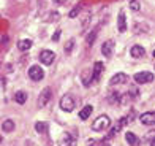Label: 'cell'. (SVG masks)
<instances>
[{"mask_svg": "<svg viewBox=\"0 0 155 146\" xmlns=\"http://www.w3.org/2000/svg\"><path fill=\"white\" fill-rule=\"evenodd\" d=\"M15 100H16V103H19V105H24V103L27 102V94L24 91H18L15 94Z\"/></svg>", "mask_w": 155, "mask_h": 146, "instance_id": "7402d4cb", "label": "cell"}, {"mask_svg": "<svg viewBox=\"0 0 155 146\" xmlns=\"http://www.w3.org/2000/svg\"><path fill=\"white\" fill-rule=\"evenodd\" d=\"M135 81L138 84H147V83L153 81V75L150 72H139L135 75Z\"/></svg>", "mask_w": 155, "mask_h": 146, "instance_id": "5b68a950", "label": "cell"}, {"mask_svg": "<svg viewBox=\"0 0 155 146\" xmlns=\"http://www.w3.org/2000/svg\"><path fill=\"white\" fill-rule=\"evenodd\" d=\"M146 140L149 141V143H153V141H155V130L147 132V134H146Z\"/></svg>", "mask_w": 155, "mask_h": 146, "instance_id": "484cf974", "label": "cell"}, {"mask_svg": "<svg viewBox=\"0 0 155 146\" xmlns=\"http://www.w3.org/2000/svg\"><path fill=\"white\" fill-rule=\"evenodd\" d=\"M73 46H74V40H68L67 43H65V53L70 54V53L73 51Z\"/></svg>", "mask_w": 155, "mask_h": 146, "instance_id": "d4e9b609", "label": "cell"}, {"mask_svg": "<svg viewBox=\"0 0 155 146\" xmlns=\"http://www.w3.org/2000/svg\"><path fill=\"white\" fill-rule=\"evenodd\" d=\"M2 129H3V132H13L15 130V122H13L11 119H6L2 124Z\"/></svg>", "mask_w": 155, "mask_h": 146, "instance_id": "603a6c76", "label": "cell"}, {"mask_svg": "<svg viewBox=\"0 0 155 146\" xmlns=\"http://www.w3.org/2000/svg\"><path fill=\"white\" fill-rule=\"evenodd\" d=\"M101 146H111V144H109V143H108V141H106V140H104V141H103V143H101Z\"/></svg>", "mask_w": 155, "mask_h": 146, "instance_id": "4dcf8cb0", "label": "cell"}, {"mask_svg": "<svg viewBox=\"0 0 155 146\" xmlns=\"http://www.w3.org/2000/svg\"><path fill=\"white\" fill-rule=\"evenodd\" d=\"M55 59V53L51 51V49H43L40 53V60L43 62L45 65H51Z\"/></svg>", "mask_w": 155, "mask_h": 146, "instance_id": "8992f818", "label": "cell"}, {"mask_svg": "<svg viewBox=\"0 0 155 146\" xmlns=\"http://www.w3.org/2000/svg\"><path fill=\"white\" fill-rule=\"evenodd\" d=\"M98 30H100V25H97L92 32H89V35H87V38H86V43H87L89 46H92V45H94V41H95V38H97Z\"/></svg>", "mask_w": 155, "mask_h": 146, "instance_id": "d6986e66", "label": "cell"}, {"mask_svg": "<svg viewBox=\"0 0 155 146\" xmlns=\"http://www.w3.org/2000/svg\"><path fill=\"white\" fill-rule=\"evenodd\" d=\"M125 124H128V119H127V117H122V119L120 121H119L117 124H116V126L114 127H112L111 130H109V134L106 135V141L109 140V138H112V137H116L117 134H119V132H120V129L125 126Z\"/></svg>", "mask_w": 155, "mask_h": 146, "instance_id": "52a82bcc", "label": "cell"}, {"mask_svg": "<svg viewBox=\"0 0 155 146\" xmlns=\"http://www.w3.org/2000/svg\"><path fill=\"white\" fill-rule=\"evenodd\" d=\"M139 121L144 124V126H153L155 124V111H147L139 116Z\"/></svg>", "mask_w": 155, "mask_h": 146, "instance_id": "ba28073f", "label": "cell"}, {"mask_svg": "<svg viewBox=\"0 0 155 146\" xmlns=\"http://www.w3.org/2000/svg\"><path fill=\"white\" fill-rule=\"evenodd\" d=\"M49 19H51V21H57V19H59V13L52 11L51 15H49Z\"/></svg>", "mask_w": 155, "mask_h": 146, "instance_id": "f1b7e54d", "label": "cell"}, {"mask_svg": "<svg viewBox=\"0 0 155 146\" xmlns=\"http://www.w3.org/2000/svg\"><path fill=\"white\" fill-rule=\"evenodd\" d=\"M81 80H82L84 86H90V84H92V72H90V70H84L82 75H81Z\"/></svg>", "mask_w": 155, "mask_h": 146, "instance_id": "ac0fdd59", "label": "cell"}, {"mask_svg": "<svg viewBox=\"0 0 155 146\" xmlns=\"http://www.w3.org/2000/svg\"><path fill=\"white\" fill-rule=\"evenodd\" d=\"M60 110L65 111V113H71V111L76 108V99L71 95V94H65L60 99Z\"/></svg>", "mask_w": 155, "mask_h": 146, "instance_id": "6da1fadb", "label": "cell"}, {"mask_svg": "<svg viewBox=\"0 0 155 146\" xmlns=\"http://www.w3.org/2000/svg\"><path fill=\"white\" fill-rule=\"evenodd\" d=\"M103 70H104L103 62H95V64H94V70H92V83H98V81H100V76H101Z\"/></svg>", "mask_w": 155, "mask_h": 146, "instance_id": "9c48e42d", "label": "cell"}, {"mask_svg": "<svg viewBox=\"0 0 155 146\" xmlns=\"http://www.w3.org/2000/svg\"><path fill=\"white\" fill-rule=\"evenodd\" d=\"M48 122L45 121H38V122H35V130L38 132V134H46L48 132Z\"/></svg>", "mask_w": 155, "mask_h": 146, "instance_id": "44dd1931", "label": "cell"}, {"mask_svg": "<svg viewBox=\"0 0 155 146\" xmlns=\"http://www.w3.org/2000/svg\"><path fill=\"white\" fill-rule=\"evenodd\" d=\"M60 33H62L60 30H55L54 35H52V40H54V41H59V40H60Z\"/></svg>", "mask_w": 155, "mask_h": 146, "instance_id": "83f0119b", "label": "cell"}, {"mask_svg": "<svg viewBox=\"0 0 155 146\" xmlns=\"http://www.w3.org/2000/svg\"><path fill=\"white\" fill-rule=\"evenodd\" d=\"M150 146H155V141H153V143H150Z\"/></svg>", "mask_w": 155, "mask_h": 146, "instance_id": "1f68e13d", "label": "cell"}, {"mask_svg": "<svg viewBox=\"0 0 155 146\" xmlns=\"http://www.w3.org/2000/svg\"><path fill=\"white\" fill-rule=\"evenodd\" d=\"M109 126H111V119L106 114H101V116H98L97 119L92 122V130L101 132V130H106Z\"/></svg>", "mask_w": 155, "mask_h": 146, "instance_id": "7a4b0ae2", "label": "cell"}, {"mask_svg": "<svg viewBox=\"0 0 155 146\" xmlns=\"http://www.w3.org/2000/svg\"><path fill=\"white\" fill-rule=\"evenodd\" d=\"M52 2H54L55 5H62V3H65L67 0H52Z\"/></svg>", "mask_w": 155, "mask_h": 146, "instance_id": "f546056e", "label": "cell"}, {"mask_svg": "<svg viewBox=\"0 0 155 146\" xmlns=\"http://www.w3.org/2000/svg\"><path fill=\"white\" fill-rule=\"evenodd\" d=\"M29 76H30L32 81H41L45 78V72L40 65H32L29 68Z\"/></svg>", "mask_w": 155, "mask_h": 146, "instance_id": "277c9868", "label": "cell"}, {"mask_svg": "<svg viewBox=\"0 0 155 146\" xmlns=\"http://www.w3.org/2000/svg\"><path fill=\"white\" fill-rule=\"evenodd\" d=\"M92 111H94V107L92 105H86L79 111V117H81L82 121H86V119H89V116L92 114Z\"/></svg>", "mask_w": 155, "mask_h": 146, "instance_id": "e0dca14e", "label": "cell"}, {"mask_svg": "<svg viewBox=\"0 0 155 146\" xmlns=\"http://www.w3.org/2000/svg\"><path fill=\"white\" fill-rule=\"evenodd\" d=\"M117 29H119V32H125V30H127V18H125V13H124V11H119V16H117Z\"/></svg>", "mask_w": 155, "mask_h": 146, "instance_id": "7c38bea8", "label": "cell"}, {"mask_svg": "<svg viewBox=\"0 0 155 146\" xmlns=\"http://www.w3.org/2000/svg\"><path fill=\"white\" fill-rule=\"evenodd\" d=\"M130 54L133 56V57H136V59H139V57H144V54H146V49L141 45H135L130 49Z\"/></svg>", "mask_w": 155, "mask_h": 146, "instance_id": "4fadbf2b", "label": "cell"}, {"mask_svg": "<svg viewBox=\"0 0 155 146\" xmlns=\"http://www.w3.org/2000/svg\"><path fill=\"white\" fill-rule=\"evenodd\" d=\"M125 140H127V143H128L130 146H139L141 144L139 138L133 134V132H127V134H125Z\"/></svg>", "mask_w": 155, "mask_h": 146, "instance_id": "5bb4252c", "label": "cell"}, {"mask_svg": "<svg viewBox=\"0 0 155 146\" xmlns=\"http://www.w3.org/2000/svg\"><path fill=\"white\" fill-rule=\"evenodd\" d=\"M119 102V94L114 92V94H111L109 95V103H117Z\"/></svg>", "mask_w": 155, "mask_h": 146, "instance_id": "4316f807", "label": "cell"}, {"mask_svg": "<svg viewBox=\"0 0 155 146\" xmlns=\"http://www.w3.org/2000/svg\"><path fill=\"white\" fill-rule=\"evenodd\" d=\"M128 6H130V10L131 11H139L141 10V2L139 0H130V3H128Z\"/></svg>", "mask_w": 155, "mask_h": 146, "instance_id": "cb8c5ba5", "label": "cell"}, {"mask_svg": "<svg viewBox=\"0 0 155 146\" xmlns=\"http://www.w3.org/2000/svg\"><path fill=\"white\" fill-rule=\"evenodd\" d=\"M52 99V91H51V87H45L43 91H41L40 97H38V102H37V105L38 108H45L49 102H51Z\"/></svg>", "mask_w": 155, "mask_h": 146, "instance_id": "3957f363", "label": "cell"}, {"mask_svg": "<svg viewBox=\"0 0 155 146\" xmlns=\"http://www.w3.org/2000/svg\"><path fill=\"white\" fill-rule=\"evenodd\" d=\"M127 81H128V76H127L124 72H119L109 80V84L111 86H117V84H124V83H127Z\"/></svg>", "mask_w": 155, "mask_h": 146, "instance_id": "30bf717a", "label": "cell"}, {"mask_svg": "<svg viewBox=\"0 0 155 146\" xmlns=\"http://www.w3.org/2000/svg\"><path fill=\"white\" fill-rule=\"evenodd\" d=\"M152 56H153V57H155V51H153V53H152Z\"/></svg>", "mask_w": 155, "mask_h": 146, "instance_id": "d6a6232c", "label": "cell"}, {"mask_svg": "<svg viewBox=\"0 0 155 146\" xmlns=\"http://www.w3.org/2000/svg\"><path fill=\"white\" fill-rule=\"evenodd\" d=\"M59 146H74V138L70 134H63V137L59 140Z\"/></svg>", "mask_w": 155, "mask_h": 146, "instance_id": "9a60e30c", "label": "cell"}, {"mask_svg": "<svg viewBox=\"0 0 155 146\" xmlns=\"http://www.w3.org/2000/svg\"><path fill=\"white\" fill-rule=\"evenodd\" d=\"M112 51H114V40H106L101 45V54L104 56V57H111Z\"/></svg>", "mask_w": 155, "mask_h": 146, "instance_id": "8fae6325", "label": "cell"}, {"mask_svg": "<svg viewBox=\"0 0 155 146\" xmlns=\"http://www.w3.org/2000/svg\"><path fill=\"white\" fill-rule=\"evenodd\" d=\"M32 48V41L30 40H21V41H18V49L19 51H29Z\"/></svg>", "mask_w": 155, "mask_h": 146, "instance_id": "ffe728a7", "label": "cell"}, {"mask_svg": "<svg viewBox=\"0 0 155 146\" xmlns=\"http://www.w3.org/2000/svg\"><path fill=\"white\" fill-rule=\"evenodd\" d=\"M84 5H86V2H84V0H81L79 3H78V5H74L73 8H71V11L68 13V16L71 18V19H74V18H76V16L79 15V13H81V10L84 8Z\"/></svg>", "mask_w": 155, "mask_h": 146, "instance_id": "2e32d148", "label": "cell"}, {"mask_svg": "<svg viewBox=\"0 0 155 146\" xmlns=\"http://www.w3.org/2000/svg\"><path fill=\"white\" fill-rule=\"evenodd\" d=\"M0 143H2V137H0Z\"/></svg>", "mask_w": 155, "mask_h": 146, "instance_id": "836d02e7", "label": "cell"}]
</instances>
